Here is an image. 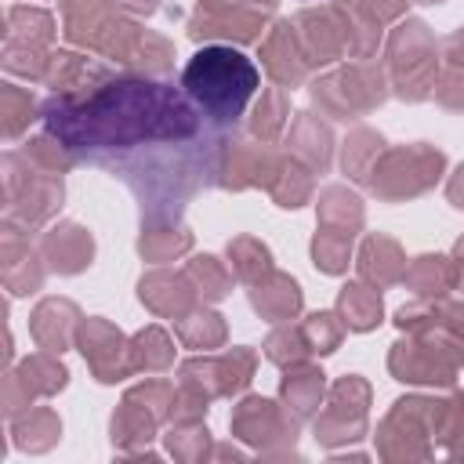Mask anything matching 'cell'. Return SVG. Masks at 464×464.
I'll list each match as a JSON object with an SVG mask.
<instances>
[{
	"label": "cell",
	"mask_w": 464,
	"mask_h": 464,
	"mask_svg": "<svg viewBox=\"0 0 464 464\" xmlns=\"http://www.w3.org/2000/svg\"><path fill=\"white\" fill-rule=\"evenodd\" d=\"M178 83L185 87V94L196 102V109L210 123H218L221 130L232 134L236 123L243 120L250 98L261 87V72L239 47L207 44L185 62Z\"/></svg>",
	"instance_id": "7a4b0ae2"
},
{
	"label": "cell",
	"mask_w": 464,
	"mask_h": 464,
	"mask_svg": "<svg viewBox=\"0 0 464 464\" xmlns=\"http://www.w3.org/2000/svg\"><path fill=\"white\" fill-rule=\"evenodd\" d=\"M44 123L65 152L116 170L134 192L141 174L170 170L188 196L214 170L228 138L196 109L181 83L152 76H120L87 98H51Z\"/></svg>",
	"instance_id": "6da1fadb"
}]
</instances>
